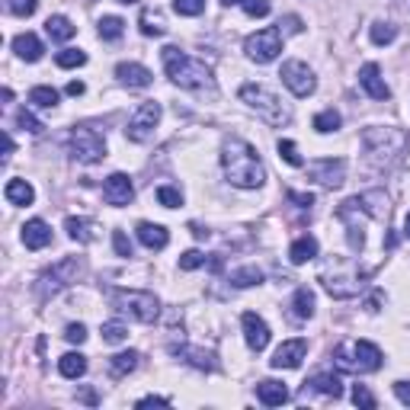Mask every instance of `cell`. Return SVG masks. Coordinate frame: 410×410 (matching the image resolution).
Wrapping results in <instances>:
<instances>
[{"label":"cell","mask_w":410,"mask_h":410,"mask_svg":"<svg viewBox=\"0 0 410 410\" xmlns=\"http://www.w3.org/2000/svg\"><path fill=\"white\" fill-rule=\"evenodd\" d=\"M221 167H224V177H228L231 186L260 189V186L266 183V170H263L260 154L243 138H228L221 144Z\"/></svg>","instance_id":"6da1fadb"},{"label":"cell","mask_w":410,"mask_h":410,"mask_svg":"<svg viewBox=\"0 0 410 410\" xmlns=\"http://www.w3.org/2000/svg\"><path fill=\"white\" fill-rule=\"evenodd\" d=\"M164 68H167V77L173 83L186 90H202V87H211V70L205 68L202 61L189 58L186 51H179L177 45H167L164 48Z\"/></svg>","instance_id":"7a4b0ae2"},{"label":"cell","mask_w":410,"mask_h":410,"mask_svg":"<svg viewBox=\"0 0 410 410\" xmlns=\"http://www.w3.org/2000/svg\"><path fill=\"white\" fill-rule=\"evenodd\" d=\"M241 100L247 102V106L253 109L260 119H266L273 128H282V125H288V122H292V109H288L285 102L273 93V90L263 87V83H243V87H241Z\"/></svg>","instance_id":"3957f363"},{"label":"cell","mask_w":410,"mask_h":410,"mask_svg":"<svg viewBox=\"0 0 410 410\" xmlns=\"http://www.w3.org/2000/svg\"><path fill=\"white\" fill-rule=\"evenodd\" d=\"M112 305L119 314H128L138 324H154L160 314V301L151 292H138V288H119V292H112Z\"/></svg>","instance_id":"277c9868"},{"label":"cell","mask_w":410,"mask_h":410,"mask_svg":"<svg viewBox=\"0 0 410 410\" xmlns=\"http://www.w3.org/2000/svg\"><path fill=\"white\" fill-rule=\"evenodd\" d=\"M362 144L365 154L375 167H388L397 160V154L404 151V135L394 132V128H369L362 135Z\"/></svg>","instance_id":"5b68a950"},{"label":"cell","mask_w":410,"mask_h":410,"mask_svg":"<svg viewBox=\"0 0 410 410\" xmlns=\"http://www.w3.org/2000/svg\"><path fill=\"white\" fill-rule=\"evenodd\" d=\"M337 365L343 372H378L382 369V349L369 340L337 346Z\"/></svg>","instance_id":"8992f818"},{"label":"cell","mask_w":410,"mask_h":410,"mask_svg":"<svg viewBox=\"0 0 410 410\" xmlns=\"http://www.w3.org/2000/svg\"><path fill=\"white\" fill-rule=\"evenodd\" d=\"M70 157L77 164H96L106 157V141L96 128H74L70 132Z\"/></svg>","instance_id":"52a82bcc"},{"label":"cell","mask_w":410,"mask_h":410,"mask_svg":"<svg viewBox=\"0 0 410 410\" xmlns=\"http://www.w3.org/2000/svg\"><path fill=\"white\" fill-rule=\"evenodd\" d=\"M365 275H369L365 269H340V266H333V273H330V269H320V282H324V288L333 295V298H352V295H359Z\"/></svg>","instance_id":"ba28073f"},{"label":"cell","mask_w":410,"mask_h":410,"mask_svg":"<svg viewBox=\"0 0 410 410\" xmlns=\"http://www.w3.org/2000/svg\"><path fill=\"white\" fill-rule=\"evenodd\" d=\"M243 51H247V58H250V61H256V64L275 61V58H279V51H282V32L275 29V26L253 32V36L243 42Z\"/></svg>","instance_id":"9c48e42d"},{"label":"cell","mask_w":410,"mask_h":410,"mask_svg":"<svg viewBox=\"0 0 410 410\" xmlns=\"http://www.w3.org/2000/svg\"><path fill=\"white\" fill-rule=\"evenodd\" d=\"M83 263L77 260V256H68V260L55 263V266L48 269V273H42V279H38V295H55L61 292L64 285H70V282H77V275H80Z\"/></svg>","instance_id":"30bf717a"},{"label":"cell","mask_w":410,"mask_h":410,"mask_svg":"<svg viewBox=\"0 0 410 410\" xmlns=\"http://www.w3.org/2000/svg\"><path fill=\"white\" fill-rule=\"evenodd\" d=\"M160 122V102H141L138 109H135L132 122H128L125 135L128 141H138V144H144V141L154 138V128H157Z\"/></svg>","instance_id":"8fae6325"},{"label":"cell","mask_w":410,"mask_h":410,"mask_svg":"<svg viewBox=\"0 0 410 410\" xmlns=\"http://www.w3.org/2000/svg\"><path fill=\"white\" fill-rule=\"evenodd\" d=\"M279 77H282V83H285L295 96H311L314 87H317V80H314V70L308 68L305 61H285V64H282V74Z\"/></svg>","instance_id":"7c38bea8"},{"label":"cell","mask_w":410,"mask_h":410,"mask_svg":"<svg viewBox=\"0 0 410 410\" xmlns=\"http://www.w3.org/2000/svg\"><path fill=\"white\" fill-rule=\"evenodd\" d=\"M308 177L314 179V183H320V186H327V189H337V186H343V179H346V160H333V157H327V160H314V164H308Z\"/></svg>","instance_id":"4fadbf2b"},{"label":"cell","mask_w":410,"mask_h":410,"mask_svg":"<svg viewBox=\"0 0 410 410\" xmlns=\"http://www.w3.org/2000/svg\"><path fill=\"white\" fill-rule=\"evenodd\" d=\"M241 324H243V340H247V346L253 352H263L269 346V327H266V320L260 317V314H253V311H247L241 317Z\"/></svg>","instance_id":"5bb4252c"},{"label":"cell","mask_w":410,"mask_h":410,"mask_svg":"<svg viewBox=\"0 0 410 410\" xmlns=\"http://www.w3.org/2000/svg\"><path fill=\"white\" fill-rule=\"evenodd\" d=\"M135 196V186L132 179L125 177V173H112V177H106V183H102V199H106L109 205H128Z\"/></svg>","instance_id":"9a60e30c"},{"label":"cell","mask_w":410,"mask_h":410,"mask_svg":"<svg viewBox=\"0 0 410 410\" xmlns=\"http://www.w3.org/2000/svg\"><path fill=\"white\" fill-rule=\"evenodd\" d=\"M305 352H308L305 340H285V343L273 352L269 362H273V369H298L301 359H305Z\"/></svg>","instance_id":"2e32d148"},{"label":"cell","mask_w":410,"mask_h":410,"mask_svg":"<svg viewBox=\"0 0 410 410\" xmlns=\"http://www.w3.org/2000/svg\"><path fill=\"white\" fill-rule=\"evenodd\" d=\"M359 87H362L372 100H388V96H391L388 83H384V77H382V68L372 64V61L362 64V70H359Z\"/></svg>","instance_id":"e0dca14e"},{"label":"cell","mask_w":410,"mask_h":410,"mask_svg":"<svg viewBox=\"0 0 410 410\" xmlns=\"http://www.w3.org/2000/svg\"><path fill=\"white\" fill-rule=\"evenodd\" d=\"M115 77H119L125 87H135V90H144L151 87L154 74L144 68V64H135V61H122L119 68H115Z\"/></svg>","instance_id":"ac0fdd59"},{"label":"cell","mask_w":410,"mask_h":410,"mask_svg":"<svg viewBox=\"0 0 410 410\" xmlns=\"http://www.w3.org/2000/svg\"><path fill=\"white\" fill-rule=\"evenodd\" d=\"M170 352H173V356H179L183 362H189L192 369H202V372L215 369V356H211L209 349H199V346L183 343V346H170Z\"/></svg>","instance_id":"d6986e66"},{"label":"cell","mask_w":410,"mask_h":410,"mask_svg":"<svg viewBox=\"0 0 410 410\" xmlns=\"http://www.w3.org/2000/svg\"><path fill=\"white\" fill-rule=\"evenodd\" d=\"M23 243L29 250H42L51 243V228L42 221V218H32V221L23 224Z\"/></svg>","instance_id":"ffe728a7"},{"label":"cell","mask_w":410,"mask_h":410,"mask_svg":"<svg viewBox=\"0 0 410 410\" xmlns=\"http://www.w3.org/2000/svg\"><path fill=\"white\" fill-rule=\"evenodd\" d=\"M256 397H260L266 407H282V404L288 401V388L282 382H273V378H266V382L256 384Z\"/></svg>","instance_id":"44dd1931"},{"label":"cell","mask_w":410,"mask_h":410,"mask_svg":"<svg viewBox=\"0 0 410 410\" xmlns=\"http://www.w3.org/2000/svg\"><path fill=\"white\" fill-rule=\"evenodd\" d=\"M138 241L144 243L147 250H164V247H167V241H170V234H167L164 224L141 221V224H138Z\"/></svg>","instance_id":"7402d4cb"},{"label":"cell","mask_w":410,"mask_h":410,"mask_svg":"<svg viewBox=\"0 0 410 410\" xmlns=\"http://www.w3.org/2000/svg\"><path fill=\"white\" fill-rule=\"evenodd\" d=\"M305 384L311 391H320L324 397H333V401L343 394V382H340V375H333V372H317V375H314L311 382H305Z\"/></svg>","instance_id":"603a6c76"},{"label":"cell","mask_w":410,"mask_h":410,"mask_svg":"<svg viewBox=\"0 0 410 410\" xmlns=\"http://www.w3.org/2000/svg\"><path fill=\"white\" fill-rule=\"evenodd\" d=\"M13 51H16L23 61H38L42 58V42H38V36H32V32H19L16 38H13Z\"/></svg>","instance_id":"cb8c5ba5"},{"label":"cell","mask_w":410,"mask_h":410,"mask_svg":"<svg viewBox=\"0 0 410 410\" xmlns=\"http://www.w3.org/2000/svg\"><path fill=\"white\" fill-rule=\"evenodd\" d=\"M317 256V241H314L311 234H305V237H298V241L288 247V260L295 263V266H305L308 260H314Z\"/></svg>","instance_id":"d4e9b609"},{"label":"cell","mask_w":410,"mask_h":410,"mask_svg":"<svg viewBox=\"0 0 410 410\" xmlns=\"http://www.w3.org/2000/svg\"><path fill=\"white\" fill-rule=\"evenodd\" d=\"M6 202L10 205H32V199H36V189H32V183H26V179H10L4 189Z\"/></svg>","instance_id":"484cf974"},{"label":"cell","mask_w":410,"mask_h":410,"mask_svg":"<svg viewBox=\"0 0 410 410\" xmlns=\"http://www.w3.org/2000/svg\"><path fill=\"white\" fill-rule=\"evenodd\" d=\"M45 32H48V38H55V42H68V38H74L77 26L70 23L68 16H48L45 19Z\"/></svg>","instance_id":"4316f807"},{"label":"cell","mask_w":410,"mask_h":410,"mask_svg":"<svg viewBox=\"0 0 410 410\" xmlns=\"http://www.w3.org/2000/svg\"><path fill=\"white\" fill-rule=\"evenodd\" d=\"M64 228H68L70 241H77V243H90L96 237V224L87 221V218H68V221H64Z\"/></svg>","instance_id":"83f0119b"},{"label":"cell","mask_w":410,"mask_h":410,"mask_svg":"<svg viewBox=\"0 0 410 410\" xmlns=\"http://www.w3.org/2000/svg\"><path fill=\"white\" fill-rule=\"evenodd\" d=\"M58 372H61L64 378H80L83 372H87V356H80V352H64V356L58 359Z\"/></svg>","instance_id":"f1b7e54d"},{"label":"cell","mask_w":410,"mask_h":410,"mask_svg":"<svg viewBox=\"0 0 410 410\" xmlns=\"http://www.w3.org/2000/svg\"><path fill=\"white\" fill-rule=\"evenodd\" d=\"M138 352H132V349H128V352H119V356H112V359H109V375H112V378H125L128 375V372H135V369H138Z\"/></svg>","instance_id":"f546056e"},{"label":"cell","mask_w":410,"mask_h":410,"mask_svg":"<svg viewBox=\"0 0 410 410\" xmlns=\"http://www.w3.org/2000/svg\"><path fill=\"white\" fill-rule=\"evenodd\" d=\"M292 314L298 320H308V317H314V292L308 285H301L298 292H295V298H292Z\"/></svg>","instance_id":"4dcf8cb0"},{"label":"cell","mask_w":410,"mask_h":410,"mask_svg":"<svg viewBox=\"0 0 410 410\" xmlns=\"http://www.w3.org/2000/svg\"><path fill=\"white\" fill-rule=\"evenodd\" d=\"M260 282H263L260 266H241L231 273V285H237V288H250V285H260Z\"/></svg>","instance_id":"1f68e13d"},{"label":"cell","mask_w":410,"mask_h":410,"mask_svg":"<svg viewBox=\"0 0 410 410\" xmlns=\"http://www.w3.org/2000/svg\"><path fill=\"white\" fill-rule=\"evenodd\" d=\"M141 32H144V36H164L167 32L164 13L160 10H141Z\"/></svg>","instance_id":"d6a6232c"},{"label":"cell","mask_w":410,"mask_h":410,"mask_svg":"<svg viewBox=\"0 0 410 410\" xmlns=\"http://www.w3.org/2000/svg\"><path fill=\"white\" fill-rule=\"evenodd\" d=\"M29 102L38 109H55L58 106V90L55 87H32L29 90Z\"/></svg>","instance_id":"836d02e7"},{"label":"cell","mask_w":410,"mask_h":410,"mask_svg":"<svg viewBox=\"0 0 410 410\" xmlns=\"http://www.w3.org/2000/svg\"><path fill=\"white\" fill-rule=\"evenodd\" d=\"M340 122H343V119H340V112H337V109H324V112H317V115H314V128H317L320 135H330V132H337V128H340Z\"/></svg>","instance_id":"e575fe53"},{"label":"cell","mask_w":410,"mask_h":410,"mask_svg":"<svg viewBox=\"0 0 410 410\" xmlns=\"http://www.w3.org/2000/svg\"><path fill=\"white\" fill-rule=\"evenodd\" d=\"M122 32H125V23H122L119 16H102L100 19V38L115 42V38H122Z\"/></svg>","instance_id":"d590c367"},{"label":"cell","mask_w":410,"mask_h":410,"mask_svg":"<svg viewBox=\"0 0 410 410\" xmlns=\"http://www.w3.org/2000/svg\"><path fill=\"white\" fill-rule=\"evenodd\" d=\"M372 42L375 45H388V42H394L397 38V26H391V23H372Z\"/></svg>","instance_id":"8d00e7d4"},{"label":"cell","mask_w":410,"mask_h":410,"mask_svg":"<svg viewBox=\"0 0 410 410\" xmlns=\"http://www.w3.org/2000/svg\"><path fill=\"white\" fill-rule=\"evenodd\" d=\"M58 68H80V64H87V55H83L80 48H64L55 55Z\"/></svg>","instance_id":"74e56055"},{"label":"cell","mask_w":410,"mask_h":410,"mask_svg":"<svg viewBox=\"0 0 410 410\" xmlns=\"http://www.w3.org/2000/svg\"><path fill=\"white\" fill-rule=\"evenodd\" d=\"M102 340H106V343H125L128 327L119 324V320H109V324H102Z\"/></svg>","instance_id":"f35d334b"},{"label":"cell","mask_w":410,"mask_h":410,"mask_svg":"<svg viewBox=\"0 0 410 410\" xmlns=\"http://www.w3.org/2000/svg\"><path fill=\"white\" fill-rule=\"evenodd\" d=\"M16 125L23 128V132H29V135H42L45 132V125L29 112V109H19V112H16Z\"/></svg>","instance_id":"ab89813d"},{"label":"cell","mask_w":410,"mask_h":410,"mask_svg":"<svg viewBox=\"0 0 410 410\" xmlns=\"http://www.w3.org/2000/svg\"><path fill=\"white\" fill-rule=\"evenodd\" d=\"M279 157L285 160V164H292V167H305V160H301V154H298V147H295V141H288V138L279 141Z\"/></svg>","instance_id":"60d3db41"},{"label":"cell","mask_w":410,"mask_h":410,"mask_svg":"<svg viewBox=\"0 0 410 410\" xmlns=\"http://www.w3.org/2000/svg\"><path fill=\"white\" fill-rule=\"evenodd\" d=\"M157 202L167 205V209H177V205H183V192H179L177 186H160V189H157Z\"/></svg>","instance_id":"b9f144b4"},{"label":"cell","mask_w":410,"mask_h":410,"mask_svg":"<svg viewBox=\"0 0 410 410\" xmlns=\"http://www.w3.org/2000/svg\"><path fill=\"white\" fill-rule=\"evenodd\" d=\"M243 13L247 16H253V19H263V16H269V10H273V4L269 0H243Z\"/></svg>","instance_id":"7bdbcfd3"},{"label":"cell","mask_w":410,"mask_h":410,"mask_svg":"<svg viewBox=\"0 0 410 410\" xmlns=\"http://www.w3.org/2000/svg\"><path fill=\"white\" fill-rule=\"evenodd\" d=\"M6 10L13 16H32L38 10V0H6Z\"/></svg>","instance_id":"ee69618b"},{"label":"cell","mask_w":410,"mask_h":410,"mask_svg":"<svg viewBox=\"0 0 410 410\" xmlns=\"http://www.w3.org/2000/svg\"><path fill=\"white\" fill-rule=\"evenodd\" d=\"M173 10L179 16H199L205 10V0H173Z\"/></svg>","instance_id":"f6af8a7d"},{"label":"cell","mask_w":410,"mask_h":410,"mask_svg":"<svg viewBox=\"0 0 410 410\" xmlns=\"http://www.w3.org/2000/svg\"><path fill=\"white\" fill-rule=\"evenodd\" d=\"M199 266H205V256L199 253V250H186V253L179 256V269H183V273H192V269H199Z\"/></svg>","instance_id":"bcb514c9"},{"label":"cell","mask_w":410,"mask_h":410,"mask_svg":"<svg viewBox=\"0 0 410 410\" xmlns=\"http://www.w3.org/2000/svg\"><path fill=\"white\" fill-rule=\"evenodd\" d=\"M352 404H356V407L372 410V407H375V397H372V391L365 388V384H356V388H352Z\"/></svg>","instance_id":"7dc6e473"},{"label":"cell","mask_w":410,"mask_h":410,"mask_svg":"<svg viewBox=\"0 0 410 410\" xmlns=\"http://www.w3.org/2000/svg\"><path fill=\"white\" fill-rule=\"evenodd\" d=\"M112 247L119 256H132V241L125 237V231H112Z\"/></svg>","instance_id":"c3c4849f"},{"label":"cell","mask_w":410,"mask_h":410,"mask_svg":"<svg viewBox=\"0 0 410 410\" xmlns=\"http://www.w3.org/2000/svg\"><path fill=\"white\" fill-rule=\"evenodd\" d=\"M64 340H68V343H83V340H87V327H83V324H68Z\"/></svg>","instance_id":"681fc988"},{"label":"cell","mask_w":410,"mask_h":410,"mask_svg":"<svg viewBox=\"0 0 410 410\" xmlns=\"http://www.w3.org/2000/svg\"><path fill=\"white\" fill-rule=\"evenodd\" d=\"M394 394H397V401L410 407V382H394Z\"/></svg>","instance_id":"f907efd6"},{"label":"cell","mask_w":410,"mask_h":410,"mask_svg":"<svg viewBox=\"0 0 410 410\" xmlns=\"http://www.w3.org/2000/svg\"><path fill=\"white\" fill-rule=\"evenodd\" d=\"M288 199H292V202H298L301 209H311V205H314V196H311V192H288Z\"/></svg>","instance_id":"816d5d0a"},{"label":"cell","mask_w":410,"mask_h":410,"mask_svg":"<svg viewBox=\"0 0 410 410\" xmlns=\"http://www.w3.org/2000/svg\"><path fill=\"white\" fill-rule=\"evenodd\" d=\"M151 404H154V407H167V404H170V401H167V397H141V401H138V407H151Z\"/></svg>","instance_id":"f5cc1de1"},{"label":"cell","mask_w":410,"mask_h":410,"mask_svg":"<svg viewBox=\"0 0 410 410\" xmlns=\"http://www.w3.org/2000/svg\"><path fill=\"white\" fill-rule=\"evenodd\" d=\"M279 26H285V32H301V19L298 16H285Z\"/></svg>","instance_id":"db71d44e"},{"label":"cell","mask_w":410,"mask_h":410,"mask_svg":"<svg viewBox=\"0 0 410 410\" xmlns=\"http://www.w3.org/2000/svg\"><path fill=\"white\" fill-rule=\"evenodd\" d=\"M68 93H70V96H80V93H83V83H80V80H70V83H68Z\"/></svg>","instance_id":"11a10c76"},{"label":"cell","mask_w":410,"mask_h":410,"mask_svg":"<svg viewBox=\"0 0 410 410\" xmlns=\"http://www.w3.org/2000/svg\"><path fill=\"white\" fill-rule=\"evenodd\" d=\"M192 234H196L199 241H202V237H209V231H202V228H199V224H192Z\"/></svg>","instance_id":"9f6ffc18"},{"label":"cell","mask_w":410,"mask_h":410,"mask_svg":"<svg viewBox=\"0 0 410 410\" xmlns=\"http://www.w3.org/2000/svg\"><path fill=\"white\" fill-rule=\"evenodd\" d=\"M404 234L410 237V211H407V218H404Z\"/></svg>","instance_id":"6f0895ef"},{"label":"cell","mask_w":410,"mask_h":410,"mask_svg":"<svg viewBox=\"0 0 410 410\" xmlns=\"http://www.w3.org/2000/svg\"><path fill=\"white\" fill-rule=\"evenodd\" d=\"M221 4H224V6H234V4H237V6H241V4H243V0H221Z\"/></svg>","instance_id":"680465c9"},{"label":"cell","mask_w":410,"mask_h":410,"mask_svg":"<svg viewBox=\"0 0 410 410\" xmlns=\"http://www.w3.org/2000/svg\"><path fill=\"white\" fill-rule=\"evenodd\" d=\"M119 4H125V6H128V4H138V0H119Z\"/></svg>","instance_id":"91938a15"},{"label":"cell","mask_w":410,"mask_h":410,"mask_svg":"<svg viewBox=\"0 0 410 410\" xmlns=\"http://www.w3.org/2000/svg\"><path fill=\"white\" fill-rule=\"evenodd\" d=\"M401 4H404V6H410V0H401Z\"/></svg>","instance_id":"94428289"}]
</instances>
